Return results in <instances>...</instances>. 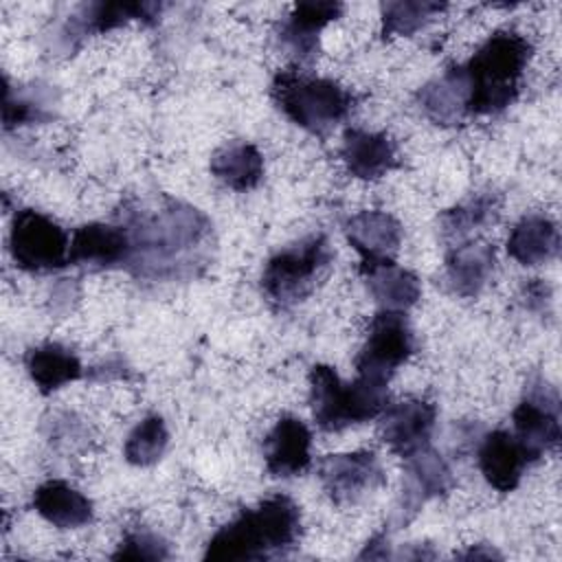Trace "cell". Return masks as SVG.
Wrapping results in <instances>:
<instances>
[{
  "label": "cell",
  "mask_w": 562,
  "mask_h": 562,
  "mask_svg": "<svg viewBox=\"0 0 562 562\" xmlns=\"http://www.w3.org/2000/svg\"><path fill=\"white\" fill-rule=\"evenodd\" d=\"M169 544L149 529H132L123 536L112 560H167Z\"/></svg>",
  "instance_id": "4dcf8cb0"
},
{
  "label": "cell",
  "mask_w": 562,
  "mask_h": 562,
  "mask_svg": "<svg viewBox=\"0 0 562 562\" xmlns=\"http://www.w3.org/2000/svg\"><path fill=\"white\" fill-rule=\"evenodd\" d=\"M340 2L312 0L299 2L279 29V40L299 61H312L318 48V33L342 13Z\"/></svg>",
  "instance_id": "ac0fdd59"
},
{
  "label": "cell",
  "mask_w": 562,
  "mask_h": 562,
  "mask_svg": "<svg viewBox=\"0 0 562 562\" xmlns=\"http://www.w3.org/2000/svg\"><path fill=\"white\" fill-rule=\"evenodd\" d=\"M371 296L380 305V310H391V312H406L419 301L422 285L417 274L411 270L402 268L391 261H380L371 266H360L358 268Z\"/></svg>",
  "instance_id": "44dd1931"
},
{
  "label": "cell",
  "mask_w": 562,
  "mask_h": 562,
  "mask_svg": "<svg viewBox=\"0 0 562 562\" xmlns=\"http://www.w3.org/2000/svg\"><path fill=\"white\" fill-rule=\"evenodd\" d=\"M4 97H2V123L4 130H13L26 123H42L48 121L53 114L44 110L42 101L31 99L18 90L11 88L9 79L4 77Z\"/></svg>",
  "instance_id": "f546056e"
},
{
  "label": "cell",
  "mask_w": 562,
  "mask_h": 562,
  "mask_svg": "<svg viewBox=\"0 0 562 562\" xmlns=\"http://www.w3.org/2000/svg\"><path fill=\"white\" fill-rule=\"evenodd\" d=\"M24 367L31 380L35 382V386L40 389V393L44 395L83 375V367L79 358L70 349L57 342H44V345L31 347L24 356Z\"/></svg>",
  "instance_id": "cb8c5ba5"
},
{
  "label": "cell",
  "mask_w": 562,
  "mask_h": 562,
  "mask_svg": "<svg viewBox=\"0 0 562 562\" xmlns=\"http://www.w3.org/2000/svg\"><path fill=\"white\" fill-rule=\"evenodd\" d=\"M68 261L75 266L90 268H114L127 266L130 261V237L123 224L90 222L79 226L70 237Z\"/></svg>",
  "instance_id": "5bb4252c"
},
{
  "label": "cell",
  "mask_w": 562,
  "mask_h": 562,
  "mask_svg": "<svg viewBox=\"0 0 562 562\" xmlns=\"http://www.w3.org/2000/svg\"><path fill=\"white\" fill-rule=\"evenodd\" d=\"M299 533V505L290 496L277 494L261 501L257 507L241 509L235 520L217 529L206 542L204 560H266L292 549Z\"/></svg>",
  "instance_id": "7a4b0ae2"
},
{
  "label": "cell",
  "mask_w": 562,
  "mask_h": 562,
  "mask_svg": "<svg viewBox=\"0 0 562 562\" xmlns=\"http://www.w3.org/2000/svg\"><path fill=\"white\" fill-rule=\"evenodd\" d=\"M130 237L127 268L143 279H173L202 266L211 237L209 217L171 198L158 209L132 211L123 226Z\"/></svg>",
  "instance_id": "6da1fadb"
},
{
  "label": "cell",
  "mask_w": 562,
  "mask_h": 562,
  "mask_svg": "<svg viewBox=\"0 0 562 562\" xmlns=\"http://www.w3.org/2000/svg\"><path fill=\"white\" fill-rule=\"evenodd\" d=\"M514 437L527 452L529 461H538L547 450H553L560 441V402L558 393L536 375L520 404L512 413Z\"/></svg>",
  "instance_id": "9c48e42d"
},
{
  "label": "cell",
  "mask_w": 562,
  "mask_h": 562,
  "mask_svg": "<svg viewBox=\"0 0 562 562\" xmlns=\"http://www.w3.org/2000/svg\"><path fill=\"white\" fill-rule=\"evenodd\" d=\"M358 558H360V560H364V558H389V549H386V533H384V531L375 533V536L367 542V547L362 549V553H360Z\"/></svg>",
  "instance_id": "d6a6232c"
},
{
  "label": "cell",
  "mask_w": 562,
  "mask_h": 562,
  "mask_svg": "<svg viewBox=\"0 0 562 562\" xmlns=\"http://www.w3.org/2000/svg\"><path fill=\"white\" fill-rule=\"evenodd\" d=\"M340 158L347 171L360 180H378L397 167V147L382 132L347 127L342 136Z\"/></svg>",
  "instance_id": "e0dca14e"
},
{
  "label": "cell",
  "mask_w": 562,
  "mask_h": 562,
  "mask_svg": "<svg viewBox=\"0 0 562 562\" xmlns=\"http://www.w3.org/2000/svg\"><path fill=\"white\" fill-rule=\"evenodd\" d=\"M9 250L15 266L26 272H53L70 263L66 231L33 209H22L13 215Z\"/></svg>",
  "instance_id": "52a82bcc"
},
{
  "label": "cell",
  "mask_w": 562,
  "mask_h": 562,
  "mask_svg": "<svg viewBox=\"0 0 562 562\" xmlns=\"http://www.w3.org/2000/svg\"><path fill=\"white\" fill-rule=\"evenodd\" d=\"M529 463L527 452L507 430L487 432L479 446V468L485 481L503 494L518 487Z\"/></svg>",
  "instance_id": "d6986e66"
},
{
  "label": "cell",
  "mask_w": 562,
  "mask_h": 562,
  "mask_svg": "<svg viewBox=\"0 0 562 562\" xmlns=\"http://www.w3.org/2000/svg\"><path fill=\"white\" fill-rule=\"evenodd\" d=\"M551 303V288L542 279H531L525 285V305L531 312H544Z\"/></svg>",
  "instance_id": "1f68e13d"
},
{
  "label": "cell",
  "mask_w": 562,
  "mask_h": 562,
  "mask_svg": "<svg viewBox=\"0 0 562 562\" xmlns=\"http://www.w3.org/2000/svg\"><path fill=\"white\" fill-rule=\"evenodd\" d=\"M417 103L428 119L439 125H454L465 114L468 83L463 66H450L439 79L417 92Z\"/></svg>",
  "instance_id": "603a6c76"
},
{
  "label": "cell",
  "mask_w": 562,
  "mask_h": 562,
  "mask_svg": "<svg viewBox=\"0 0 562 562\" xmlns=\"http://www.w3.org/2000/svg\"><path fill=\"white\" fill-rule=\"evenodd\" d=\"M318 479L325 492L336 503L358 501L360 496L373 492L384 481L378 457L371 450L338 452L323 457L318 463Z\"/></svg>",
  "instance_id": "8fae6325"
},
{
  "label": "cell",
  "mask_w": 562,
  "mask_h": 562,
  "mask_svg": "<svg viewBox=\"0 0 562 562\" xmlns=\"http://www.w3.org/2000/svg\"><path fill=\"white\" fill-rule=\"evenodd\" d=\"M413 349L415 338L404 312L380 310L373 316L367 340L356 358L358 375L389 384L391 375L408 360Z\"/></svg>",
  "instance_id": "ba28073f"
},
{
  "label": "cell",
  "mask_w": 562,
  "mask_h": 562,
  "mask_svg": "<svg viewBox=\"0 0 562 562\" xmlns=\"http://www.w3.org/2000/svg\"><path fill=\"white\" fill-rule=\"evenodd\" d=\"M279 110L310 134L325 136L351 112L356 97L334 79L279 70L270 86Z\"/></svg>",
  "instance_id": "5b68a950"
},
{
  "label": "cell",
  "mask_w": 562,
  "mask_h": 562,
  "mask_svg": "<svg viewBox=\"0 0 562 562\" xmlns=\"http://www.w3.org/2000/svg\"><path fill=\"white\" fill-rule=\"evenodd\" d=\"M560 250L555 222L544 215H525L507 237V252L522 266H538L553 259Z\"/></svg>",
  "instance_id": "d4e9b609"
},
{
  "label": "cell",
  "mask_w": 562,
  "mask_h": 562,
  "mask_svg": "<svg viewBox=\"0 0 562 562\" xmlns=\"http://www.w3.org/2000/svg\"><path fill=\"white\" fill-rule=\"evenodd\" d=\"M169 430L160 415H147L125 439V459L132 465H154L167 450Z\"/></svg>",
  "instance_id": "83f0119b"
},
{
  "label": "cell",
  "mask_w": 562,
  "mask_h": 562,
  "mask_svg": "<svg viewBox=\"0 0 562 562\" xmlns=\"http://www.w3.org/2000/svg\"><path fill=\"white\" fill-rule=\"evenodd\" d=\"M498 209H501V198L496 193H481L448 209L439 217L443 239L448 241L463 239L472 231L494 222L498 215Z\"/></svg>",
  "instance_id": "4316f807"
},
{
  "label": "cell",
  "mask_w": 562,
  "mask_h": 562,
  "mask_svg": "<svg viewBox=\"0 0 562 562\" xmlns=\"http://www.w3.org/2000/svg\"><path fill=\"white\" fill-rule=\"evenodd\" d=\"M35 512L59 529H77L92 520V501L66 481L50 479L33 492Z\"/></svg>",
  "instance_id": "7402d4cb"
},
{
  "label": "cell",
  "mask_w": 562,
  "mask_h": 562,
  "mask_svg": "<svg viewBox=\"0 0 562 562\" xmlns=\"http://www.w3.org/2000/svg\"><path fill=\"white\" fill-rule=\"evenodd\" d=\"M386 400L389 391L382 382L358 375L347 384L329 364H314L310 369V404L321 430L336 432L380 417Z\"/></svg>",
  "instance_id": "277c9868"
},
{
  "label": "cell",
  "mask_w": 562,
  "mask_h": 562,
  "mask_svg": "<svg viewBox=\"0 0 562 562\" xmlns=\"http://www.w3.org/2000/svg\"><path fill=\"white\" fill-rule=\"evenodd\" d=\"M211 173L233 191H248L263 176V156L252 143L237 140L220 147L211 156Z\"/></svg>",
  "instance_id": "484cf974"
},
{
  "label": "cell",
  "mask_w": 562,
  "mask_h": 562,
  "mask_svg": "<svg viewBox=\"0 0 562 562\" xmlns=\"http://www.w3.org/2000/svg\"><path fill=\"white\" fill-rule=\"evenodd\" d=\"M437 408L426 400H404L380 413V437L400 457L430 446Z\"/></svg>",
  "instance_id": "7c38bea8"
},
{
  "label": "cell",
  "mask_w": 562,
  "mask_h": 562,
  "mask_svg": "<svg viewBox=\"0 0 562 562\" xmlns=\"http://www.w3.org/2000/svg\"><path fill=\"white\" fill-rule=\"evenodd\" d=\"M331 248L323 233L310 235L272 255L261 272V290L274 307L303 301L331 263Z\"/></svg>",
  "instance_id": "8992f818"
},
{
  "label": "cell",
  "mask_w": 562,
  "mask_h": 562,
  "mask_svg": "<svg viewBox=\"0 0 562 562\" xmlns=\"http://www.w3.org/2000/svg\"><path fill=\"white\" fill-rule=\"evenodd\" d=\"M345 237L360 266L391 261L402 244V224L386 211H360L345 222Z\"/></svg>",
  "instance_id": "4fadbf2b"
},
{
  "label": "cell",
  "mask_w": 562,
  "mask_h": 562,
  "mask_svg": "<svg viewBox=\"0 0 562 562\" xmlns=\"http://www.w3.org/2000/svg\"><path fill=\"white\" fill-rule=\"evenodd\" d=\"M312 432L299 417L283 415L263 439V459L272 476H296L312 463Z\"/></svg>",
  "instance_id": "2e32d148"
},
{
  "label": "cell",
  "mask_w": 562,
  "mask_h": 562,
  "mask_svg": "<svg viewBox=\"0 0 562 562\" xmlns=\"http://www.w3.org/2000/svg\"><path fill=\"white\" fill-rule=\"evenodd\" d=\"M529 57L531 44L516 31H496L487 37L463 64L468 83L465 114H496L514 103Z\"/></svg>",
  "instance_id": "3957f363"
},
{
  "label": "cell",
  "mask_w": 562,
  "mask_h": 562,
  "mask_svg": "<svg viewBox=\"0 0 562 562\" xmlns=\"http://www.w3.org/2000/svg\"><path fill=\"white\" fill-rule=\"evenodd\" d=\"M446 4L428 0H395L382 4V35L406 37L419 31L432 15L443 11Z\"/></svg>",
  "instance_id": "f1b7e54d"
},
{
  "label": "cell",
  "mask_w": 562,
  "mask_h": 562,
  "mask_svg": "<svg viewBox=\"0 0 562 562\" xmlns=\"http://www.w3.org/2000/svg\"><path fill=\"white\" fill-rule=\"evenodd\" d=\"M404 461V487L395 516L397 525H406L408 520H413L424 503L446 494L454 483L450 465L432 446L419 448Z\"/></svg>",
  "instance_id": "30bf717a"
},
{
  "label": "cell",
  "mask_w": 562,
  "mask_h": 562,
  "mask_svg": "<svg viewBox=\"0 0 562 562\" xmlns=\"http://www.w3.org/2000/svg\"><path fill=\"white\" fill-rule=\"evenodd\" d=\"M162 4L156 2H88L77 9L68 20L61 40L72 48L75 40H81L90 33H105L116 26L127 24L130 20H140L154 24L160 15Z\"/></svg>",
  "instance_id": "9a60e30c"
},
{
  "label": "cell",
  "mask_w": 562,
  "mask_h": 562,
  "mask_svg": "<svg viewBox=\"0 0 562 562\" xmlns=\"http://www.w3.org/2000/svg\"><path fill=\"white\" fill-rule=\"evenodd\" d=\"M496 263L494 246L487 241H468L450 248L446 257L448 285L459 296H476L490 281Z\"/></svg>",
  "instance_id": "ffe728a7"
}]
</instances>
